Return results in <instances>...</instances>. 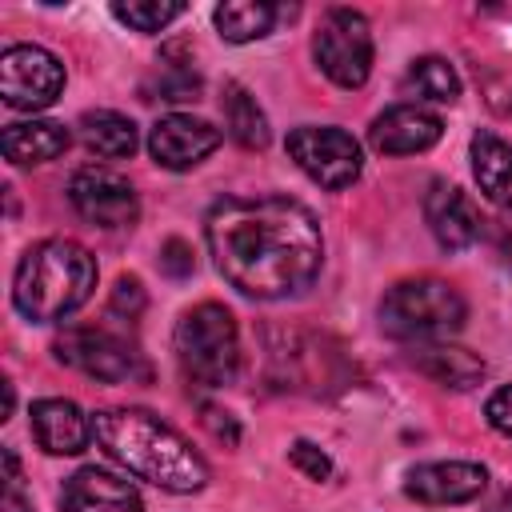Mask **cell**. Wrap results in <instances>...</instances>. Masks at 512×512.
I'll return each instance as SVG.
<instances>
[{
    "instance_id": "19",
    "label": "cell",
    "mask_w": 512,
    "mask_h": 512,
    "mask_svg": "<svg viewBox=\"0 0 512 512\" xmlns=\"http://www.w3.org/2000/svg\"><path fill=\"white\" fill-rule=\"evenodd\" d=\"M412 364H416L428 380H436V384H444V388H472V384L484 380V360H480L476 352H468V348H456V344H428V348H416Z\"/></svg>"
},
{
    "instance_id": "25",
    "label": "cell",
    "mask_w": 512,
    "mask_h": 512,
    "mask_svg": "<svg viewBox=\"0 0 512 512\" xmlns=\"http://www.w3.org/2000/svg\"><path fill=\"white\" fill-rule=\"evenodd\" d=\"M156 92H160V100H196L200 76L192 68H168L156 76Z\"/></svg>"
},
{
    "instance_id": "30",
    "label": "cell",
    "mask_w": 512,
    "mask_h": 512,
    "mask_svg": "<svg viewBox=\"0 0 512 512\" xmlns=\"http://www.w3.org/2000/svg\"><path fill=\"white\" fill-rule=\"evenodd\" d=\"M204 424H208V428H212V436H216V440H224V444H236V440H240L236 420H232L228 412H220V408H204Z\"/></svg>"
},
{
    "instance_id": "14",
    "label": "cell",
    "mask_w": 512,
    "mask_h": 512,
    "mask_svg": "<svg viewBox=\"0 0 512 512\" xmlns=\"http://www.w3.org/2000/svg\"><path fill=\"white\" fill-rule=\"evenodd\" d=\"M444 124L440 116L416 108V104H400V108H388L384 116L372 120L368 128V140L376 152H388V156H408V152H424L440 140Z\"/></svg>"
},
{
    "instance_id": "23",
    "label": "cell",
    "mask_w": 512,
    "mask_h": 512,
    "mask_svg": "<svg viewBox=\"0 0 512 512\" xmlns=\"http://www.w3.org/2000/svg\"><path fill=\"white\" fill-rule=\"evenodd\" d=\"M404 92L420 96V100H436V104H452L460 96V76L452 72L448 60L440 56H420L412 60V68L404 72Z\"/></svg>"
},
{
    "instance_id": "5",
    "label": "cell",
    "mask_w": 512,
    "mask_h": 512,
    "mask_svg": "<svg viewBox=\"0 0 512 512\" xmlns=\"http://www.w3.org/2000/svg\"><path fill=\"white\" fill-rule=\"evenodd\" d=\"M468 316L464 296L432 276L400 280L380 300V328L396 340H440L452 336Z\"/></svg>"
},
{
    "instance_id": "21",
    "label": "cell",
    "mask_w": 512,
    "mask_h": 512,
    "mask_svg": "<svg viewBox=\"0 0 512 512\" xmlns=\"http://www.w3.org/2000/svg\"><path fill=\"white\" fill-rule=\"evenodd\" d=\"M276 16H280V8L276 4H264V0H232V4H220L212 12L220 36L232 40V44H248V40L268 36L272 24H276Z\"/></svg>"
},
{
    "instance_id": "32",
    "label": "cell",
    "mask_w": 512,
    "mask_h": 512,
    "mask_svg": "<svg viewBox=\"0 0 512 512\" xmlns=\"http://www.w3.org/2000/svg\"><path fill=\"white\" fill-rule=\"evenodd\" d=\"M492 512H512V496H504V500H500V504H496Z\"/></svg>"
},
{
    "instance_id": "20",
    "label": "cell",
    "mask_w": 512,
    "mask_h": 512,
    "mask_svg": "<svg viewBox=\"0 0 512 512\" xmlns=\"http://www.w3.org/2000/svg\"><path fill=\"white\" fill-rule=\"evenodd\" d=\"M80 140L104 160H124L136 152V124L112 108H96L80 116Z\"/></svg>"
},
{
    "instance_id": "29",
    "label": "cell",
    "mask_w": 512,
    "mask_h": 512,
    "mask_svg": "<svg viewBox=\"0 0 512 512\" xmlns=\"http://www.w3.org/2000/svg\"><path fill=\"white\" fill-rule=\"evenodd\" d=\"M160 268H164L168 276H188V272H192V248H188L184 240H168V244L160 248Z\"/></svg>"
},
{
    "instance_id": "16",
    "label": "cell",
    "mask_w": 512,
    "mask_h": 512,
    "mask_svg": "<svg viewBox=\"0 0 512 512\" xmlns=\"http://www.w3.org/2000/svg\"><path fill=\"white\" fill-rule=\"evenodd\" d=\"M32 436L52 456H76L88 448L92 420L72 400H36L32 404Z\"/></svg>"
},
{
    "instance_id": "3",
    "label": "cell",
    "mask_w": 512,
    "mask_h": 512,
    "mask_svg": "<svg viewBox=\"0 0 512 512\" xmlns=\"http://www.w3.org/2000/svg\"><path fill=\"white\" fill-rule=\"evenodd\" d=\"M96 288V260L76 240H40L32 244L12 280V300L20 316L36 324H52L72 316Z\"/></svg>"
},
{
    "instance_id": "10",
    "label": "cell",
    "mask_w": 512,
    "mask_h": 512,
    "mask_svg": "<svg viewBox=\"0 0 512 512\" xmlns=\"http://www.w3.org/2000/svg\"><path fill=\"white\" fill-rule=\"evenodd\" d=\"M68 200L84 220L100 228H128L140 212L132 184L112 168H80L68 180Z\"/></svg>"
},
{
    "instance_id": "15",
    "label": "cell",
    "mask_w": 512,
    "mask_h": 512,
    "mask_svg": "<svg viewBox=\"0 0 512 512\" xmlns=\"http://www.w3.org/2000/svg\"><path fill=\"white\" fill-rule=\"evenodd\" d=\"M424 220L432 228V236L444 244V248H468L476 236H480V212L476 204L452 188V184H432L428 196H424Z\"/></svg>"
},
{
    "instance_id": "28",
    "label": "cell",
    "mask_w": 512,
    "mask_h": 512,
    "mask_svg": "<svg viewBox=\"0 0 512 512\" xmlns=\"http://www.w3.org/2000/svg\"><path fill=\"white\" fill-rule=\"evenodd\" d=\"M484 416H488V424H492L500 436L512 440V384H504V388H496V392L488 396Z\"/></svg>"
},
{
    "instance_id": "13",
    "label": "cell",
    "mask_w": 512,
    "mask_h": 512,
    "mask_svg": "<svg viewBox=\"0 0 512 512\" xmlns=\"http://www.w3.org/2000/svg\"><path fill=\"white\" fill-rule=\"evenodd\" d=\"M64 512H144L140 492L104 468H80L60 488Z\"/></svg>"
},
{
    "instance_id": "11",
    "label": "cell",
    "mask_w": 512,
    "mask_h": 512,
    "mask_svg": "<svg viewBox=\"0 0 512 512\" xmlns=\"http://www.w3.org/2000/svg\"><path fill=\"white\" fill-rule=\"evenodd\" d=\"M148 148H152V160L160 168L184 172V168H196L204 156H212L220 148V128H212L208 120L172 112V116L156 120V128L148 136Z\"/></svg>"
},
{
    "instance_id": "4",
    "label": "cell",
    "mask_w": 512,
    "mask_h": 512,
    "mask_svg": "<svg viewBox=\"0 0 512 512\" xmlns=\"http://www.w3.org/2000/svg\"><path fill=\"white\" fill-rule=\"evenodd\" d=\"M176 360L180 372L200 388H220L240 368V332L224 304H196L176 324Z\"/></svg>"
},
{
    "instance_id": "6",
    "label": "cell",
    "mask_w": 512,
    "mask_h": 512,
    "mask_svg": "<svg viewBox=\"0 0 512 512\" xmlns=\"http://www.w3.org/2000/svg\"><path fill=\"white\" fill-rule=\"evenodd\" d=\"M312 56L320 72L340 84V88H360L372 72V32L368 20L352 8H332L316 36H312Z\"/></svg>"
},
{
    "instance_id": "31",
    "label": "cell",
    "mask_w": 512,
    "mask_h": 512,
    "mask_svg": "<svg viewBox=\"0 0 512 512\" xmlns=\"http://www.w3.org/2000/svg\"><path fill=\"white\" fill-rule=\"evenodd\" d=\"M0 512H32L20 496V488H4V500H0Z\"/></svg>"
},
{
    "instance_id": "9",
    "label": "cell",
    "mask_w": 512,
    "mask_h": 512,
    "mask_svg": "<svg viewBox=\"0 0 512 512\" xmlns=\"http://www.w3.org/2000/svg\"><path fill=\"white\" fill-rule=\"evenodd\" d=\"M64 88V64L40 44H12L0 56V96L16 112L48 108Z\"/></svg>"
},
{
    "instance_id": "18",
    "label": "cell",
    "mask_w": 512,
    "mask_h": 512,
    "mask_svg": "<svg viewBox=\"0 0 512 512\" xmlns=\"http://www.w3.org/2000/svg\"><path fill=\"white\" fill-rule=\"evenodd\" d=\"M472 176L492 204L512 208V148L500 136L492 132L472 136Z\"/></svg>"
},
{
    "instance_id": "8",
    "label": "cell",
    "mask_w": 512,
    "mask_h": 512,
    "mask_svg": "<svg viewBox=\"0 0 512 512\" xmlns=\"http://www.w3.org/2000/svg\"><path fill=\"white\" fill-rule=\"evenodd\" d=\"M288 156L320 188H348L360 176V144L332 124H304L288 132Z\"/></svg>"
},
{
    "instance_id": "12",
    "label": "cell",
    "mask_w": 512,
    "mask_h": 512,
    "mask_svg": "<svg viewBox=\"0 0 512 512\" xmlns=\"http://www.w3.org/2000/svg\"><path fill=\"white\" fill-rule=\"evenodd\" d=\"M488 472L468 460H436V464H416L404 480V492L420 504H468L484 492Z\"/></svg>"
},
{
    "instance_id": "1",
    "label": "cell",
    "mask_w": 512,
    "mask_h": 512,
    "mask_svg": "<svg viewBox=\"0 0 512 512\" xmlns=\"http://www.w3.org/2000/svg\"><path fill=\"white\" fill-rule=\"evenodd\" d=\"M204 236L216 272L256 300L304 292L324 260L320 224L292 196H224L212 204Z\"/></svg>"
},
{
    "instance_id": "17",
    "label": "cell",
    "mask_w": 512,
    "mask_h": 512,
    "mask_svg": "<svg viewBox=\"0 0 512 512\" xmlns=\"http://www.w3.org/2000/svg\"><path fill=\"white\" fill-rule=\"evenodd\" d=\"M72 144L68 128L56 120H24V124H8L0 136V148L12 164H48L56 156H64Z\"/></svg>"
},
{
    "instance_id": "22",
    "label": "cell",
    "mask_w": 512,
    "mask_h": 512,
    "mask_svg": "<svg viewBox=\"0 0 512 512\" xmlns=\"http://www.w3.org/2000/svg\"><path fill=\"white\" fill-rule=\"evenodd\" d=\"M220 108H224V124H228V132H232L236 144H244V148H264L268 144V120L256 108V100L248 96V88L224 84Z\"/></svg>"
},
{
    "instance_id": "27",
    "label": "cell",
    "mask_w": 512,
    "mask_h": 512,
    "mask_svg": "<svg viewBox=\"0 0 512 512\" xmlns=\"http://www.w3.org/2000/svg\"><path fill=\"white\" fill-rule=\"evenodd\" d=\"M112 312H124L128 320H136L144 312V288L136 276H120L112 288Z\"/></svg>"
},
{
    "instance_id": "2",
    "label": "cell",
    "mask_w": 512,
    "mask_h": 512,
    "mask_svg": "<svg viewBox=\"0 0 512 512\" xmlns=\"http://www.w3.org/2000/svg\"><path fill=\"white\" fill-rule=\"evenodd\" d=\"M92 436L120 468H128L136 480H148L164 492H196L208 480V464L200 460V452L176 428H168L160 416L144 408L96 412Z\"/></svg>"
},
{
    "instance_id": "7",
    "label": "cell",
    "mask_w": 512,
    "mask_h": 512,
    "mask_svg": "<svg viewBox=\"0 0 512 512\" xmlns=\"http://www.w3.org/2000/svg\"><path fill=\"white\" fill-rule=\"evenodd\" d=\"M52 352H56L60 364L80 368L84 376H96V380H108V384L148 376V364H144L140 348L128 344L124 336L108 332V328H68L52 344Z\"/></svg>"
},
{
    "instance_id": "24",
    "label": "cell",
    "mask_w": 512,
    "mask_h": 512,
    "mask_svg": "<svg viewBox=\"0 0 512 512\" xmlns=\"http://www.w3.org/2000/svg\"><path fill=\"white\" fill-rule=\"evenodd\" d=\"M112 16L124 20L136 32H160L176 16H184V4H176V0H128L124 4V0H116L112 4Z\"/></svg>"
},
{
    "instance_id": "26",
    "label": "cell",
    "mask_w": 512,
    "mask_h": 512,
    "mask_svg": "<svg viewBox=\"0 0 512 512\" xmlns=\"http://www.w3.org/2000/svg\"><path fill=\"white\" fill-rule=\"evenodd\" d=\"M288 460H292L308 480H328V472H332V460H328L316 444H308V440H296V444L288 448Z\"/></svg>"
}]
</instances>
